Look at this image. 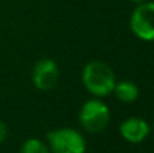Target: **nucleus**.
I'll list each match as a JSON object with an SVG mask.
<instances>
[{
    "label": "nucleus",
    "mask_w": 154,
    "mask_h": 153,
    "mask_svg": "<svg viewBox=\"0 0 154 153\" xmlns=\"http://www.w3.org/2000/svg\"><path fill=\"white\" fill-rule=\"evenodd\" d=\"M82 83L91 95L96 98L109 96L115 87V74L112 68L100 60L87 63L82 69Z\"/></svg>",
    "instance_id": "1"
},
{
    "label": "nucleus",
    "mask_w": 154,
    "mask_h": 153,
    "mask_svg": "<svg viewBox=\"0 0 154 153\" xmlns=\"http://www.w3.org/2000/svg\"><path fill=\"white\" fill-rule=\"evenodd\" d=\"M115 93V98L123 104H132L139 98V87L133 81H120L115 83V87L112 90Z\"/></svg>",
    "instance_id": "7"
},
{
    "label": "nucleus",
    "mask_w": 154,
    "mask_h": 153,
    "mask_svg": "<svg viewBox=\"0 0 154 153\" xmlns=\"http://www.w3.org/2000/svg\"><path fill=\"white\" fill-rule=\"evenodd\" d=\"M58 77H60L58 66L52 59L38 60L32 72V80H33L35 87L42 92L52 90L58 83Z\"/></svg>",
    "instance_id": "5"
},
{
    "label": "nucleus",
    "mask_w": 154,
    "mask_h": 153,
    "mask_svg": "<svg viewBox=\"0 0 154 153\" xmlns=\"http://www.w3.org/2000/svg\"><path fill=\"white\" fill-rule=\"evenodd\" d=\"M132 3H135V5H141V3H144V2H147V0H130Z\"/></svg>",
    "instance_id": "10"
},
{
    "label": "nucleus",
    "mask_w": 154,
    "mask_h": 153,
    "mask_svg": "<svg viewBox=\"0 0 154 153\" xmlns=\"http://www.w3.org/2000/svg\"><path fill=\"white\" fill-rule=\"evenodd\" d=\"M20 153H51L48 144H45L42 140L39 138H30L27 141H24V144L21 146Z\"/></svg>",
    "instance_id": "8"
},
{
    "label": "nucleus",
    "mask_w": 154,
    "mask_h": 153,
    "mask_svg": "<svg viewBox=\"0 0 154 153\" xmlns=\"http://www.w3.org/2000/svg\"><path fill=\"white\" fill-rule=\"evenodd\" d=\"M120 134L126 141H129L132 144H138V143H142L148 137L150 125L147 120H144L141 117H129L124 122H121Z\"/></svg>",
    "instance_id": "6"
},
{
    "label": "nucleus",
    "mask_w": 154,
    "mask_h": 153,
    "mask_svg": "<svg viewBox=\"0 0 154 153\" xmlns=\"http://www.w3.org/2000/svg\"><path fill=\"white\" fill-rule=\"evenodd\" d=\"M111 120L108 105L99 98L87 101L79 110V123L90 134H100L106 129Z\"/></svg>",
    "instance_id": "2"
},
{
    "label": "nucleus",
    "mask_w": 154,
    "mask_h": 153,
    "mask_svg": "<svg viewBox=\"0 0 154 153\" xmlns=\"http://www.w3.org/2000/svg\"><path fill=\"white\" fill-rule=\"evenodd\" d=\"M6 137H8V126H6V123H5V122H2V120H0V144H3V143H5Z\"/></svg>",
    "instance_id": "9"
},
{
    "label": "nucleus",
    "mask_w": 154,
    "mask_h": 153,
    "mask_svg": "<svg viewBox=\"0 0 154 153\" xmlns=\"http://www.w3.org/2000/svg\"><path fill=\"white\" fill-rule=\"evenodd\" d=\"M51 153H85L87 144L81 132L72 128H60L47 134Z\"/></svg>",
    "instance_id": "3"
},
{
    "label": "nucleus",
    "mask_w": 154,
    "mask_h": 153,
    "mask_svg": "<svg viewBox=\"0 0 154 153\" xmlns=\"http://www.w3.org/2000/svg\"><path fill=\"white\" fill-rule=\"evenodd\" d=\"M130 30L141 41L154 42V2L136 5L130 15Z\"/></svg>",
    "instance_id": "4"
}]
</instances>
